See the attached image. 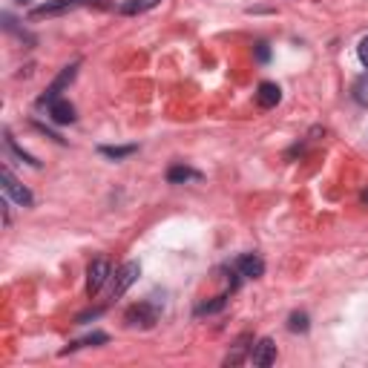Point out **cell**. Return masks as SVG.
Instances as JSON below:
<instances>
[{
  "mask_svg": "<svg viewBox=\"0 0 368 368\" xmlns=\"http://www.w3.org/2000/svg\"><path fill=\"white\" fill-rule=\"evenodd\" d=\"M202 173L199 170H193V167H184V164H173L167 170V182L170 184H184V182H199Z\"/></svg>",
  "mask_w": 368,
  "mask_h": 368,
  "instance_id": "cell-11",
  "label": "cell"
},
{
  "mask_svg": "<svg viewBox=\"0 0 368 368\" xmlns=\"http://www.w3.org/2000/svg\"><path fill=\"white\" fill-rule=\"evenodd\" d=\"M138 150V147L135 144H127V147H101V150H98V153H101V156H107V159H127V156H133Z\"/></svg>",
  "mask_w": 368,
  "mask_h": 368,
  "instance_id": "cell-15",
  "label": "cell"
},
{
  "mask_svg": "<svg viewBox=\"0 0 368 368\" xmlns=\"http://www.w3.org/2000/svg\"><path fill=\"white\" fill-rule=\"evenodd\" d=\"M362 202H365V205H368V190H362Z\"/></svg>",
  "mask_w": 368,
  "mask_h": 368,
  "instance_id": "cell-20",
  "label": "cell"
},
{
  "mask_svg": "<svg viewBox=\"0 0 368 368\" xmlns=\"http://www.w3.org/2000/svg\"><path fill=\"white\" fill-rule=\"evenodd\" d=\"M81 3H87V0H49V3H43V6H35L29 15L32 17H52V15H64V12L78 9Z\"/></svg>",
  "mask_w": 368,
  "mask_h": 368,
  "instance_id": "cell-6",
  "label": "cell"
},
{
  "mask_svg": "<svg viewBox=\"0 0 368 368\" xmlns=\"http://www.w3.org/2000/svg\"><path fill=\"white\" fill-rule=\"evenodd\" d=\"M49 118L55 121V124H72L78 115H75V107H72L69 101H64V98H55L52 104H49Z\"/></svg>",
  "mask_w": 368,
  "mask_h": 368,
  "instance_id": "cell-9",
  "label": "cell"
},
{
  "mask_svg": "<svg viewBox=\"0 0 368 368\" xmlns=\"http://www.w3.org/2000/svg\"><path fill=\"white\" fill-rule=\"evenodd\" d=\"M20 3H27V0H20Z\"/></svg>",
  "mask_w": 368,
  "mask_h": 368,
  "instance_id": "cell-21",
  "label": "cell"
},
{
  "mask_svg": "<svg viewBox=\"0 0 368 368\" xmlns=\"http://www.w3.org/2000/svg\"><path fill=\"white\" fill-rule=\"evenodd\" d=\"M124 323L130 328H153L159 323V311L150 302H135L127 314H124Z\"/></svg>",
  "mask_w": 368,
  "mask_h": 368,
  "instance_id": "cell-1",
  "label": "cell"
},
{
  "mask_svg": "<svg viewBox=\"0 0 368 368\" xmlns=\"http://www.w3.org/2000/svg\"><path fill=\"white\" fill-rule=\"evenodd\" d=\"M156 6H161V0H124V3L118 6V12L121 15H144Z\"/></svg>",
  "mask_w": 368,
  "mask_h": 368,
  "instance_id": "cell-12",
  "label": "cell"
},
{
  "mask_svg": "<svg viewBox=\"0 0 368 368\" xmlns=\"http://www.w3.org/2000/svg\"><path fill=\"white\" fill-rule=\"evenodd\" d=\"M104 342H110V337H107V334H101V331H95V334L84 337V339L69 342V348H64V354H69V351H78V348H87V346H104Z\"/></svg>",
  "mask_w": 368,
  "mask_h": 368,
  "instance_id": "cell-13",
  "label": "cell"
},
{
  "mask_svg": "<svg viewBox=\"0 0 368 368\" xmlns=\"http://www.w3.org/2000/svg\"><path fill=\"white\" fill-rule=\"evenodd\" d=\"M228 305V297H216L213 302H202L199 308H196V314L199 316H205V314H216V311H222Z\"/></svg>",
  "mask_w": 368,
  "mask_h": 368,
  "instance_id": "cell-17",
  "label": "cell"
},
{
  "mask_svg": "<svg viewBox=\"0 0 368 368\" xmlns=\"http://www.w3.org/2000/svg\"><path fill=\"white\" fill-rule=\"evenodd\" d=\"M110 277H112V267H110L107 259H95L87 267V293H89V300L95 297V293H101V288L107 285Z\"/></svg>",
  "mask_w": 368,
  "mask_h": 368,
  "instance_id": "cell-2",
  "label": "cell"
},
{
  "mask_svg": "<svg viewBox=\"0 0 368 368\" xmlns=\"http://www.w3.org/2000/svg\"><path fill=\"white\" fill-rule=\"evenodd\" d=\"M279 98H282V89H279L277 84H271V81H262V84H259V89H256V104H259L262 110L277 107Z\"/></svg>",
  "mask_w": 368,
  "mask_h": 368,
  "instance_id": "cell-10",
  "label": "cell"
},
{
  "mask_svg": "<svg viewBox=\"0 0 368 368\" xmlns=\"http://www.w3.org/2000/svg\"><path fill=\"white\" fill-rule=\"evenodd\" d=\"M0 179H3V193L9 196V199H15L20 207H32V193H29V187H23L15 176H12V170L9 167H3V173H0Z\"/></svg>",
  "mask_w": 368,
  "mask_h": 368,
  "instance_id": "cell-4",
  "label": "cell"
},
{
  "mask_svg": "<svg viewBox=\"0 0 368 368\" xmlns=\"http://www.w3.org/2000/svg\"><path fill=\"white\" fill-rule=\"evenodd\" d=\"M138 274H141V265H138V262H127V265H121V267H118V274H115V279H112V290H110V297H112V300L124 297L127 288L138 279Z\"/></svg>",
  "mask_w": 368,
  "mask_h": 368,
  "instance_id": "cell-3",
  "label": "cell"
},
{
  "mask_svg": "<svg viewBox=\"0 0 368 368\" xmlns=\"http://www.w3.org/2000/svg\"><path fill=\"white\" fill-rule=\"evenodd\" d=\"M357 55H360V61H362V66L368 69V35L360 41V46H357Z\"/></svg>",
  "mask_w": 368,
  "mask_h": 368,
  "instance_id": "cell-18",
  "label": "cell"
},
{
  "mask_svg": "<svg viewBox=\"0 0 368 368\" xmlns=\"http://www.w3.org/2000/svg\"><path fill=\"white\" fill-rule=\"evenodd\" d=\"M288 328L293 331V334H305L308 331V314H300V311H293L290 316H288Z\"/></svg>",
  "mask_w": 368,
  "mask_h": 368,
  "instance_id": "cell-16",
  "label": "cell"
},
{
  "mask_svg": "<svg viewBox=\"0 0 368 368\" xmlns=\"http://www.w3.org/2000/svg\"><path fill=\"white\" fill-rule=\"evenodd\" d=\"M236 271L244 277V279H259L265 274V262L259 253H242L236 259Z\"/></svg>",
  "mask_w": 368,
  "mask_h": 368,
  "instance_id": "cell-7",
  "label": "cell"
},
{
  "mask_svg": "<svg viewBox=\"0 0 368 368\" xmlns=\"http://www.w3.org/2000/svg\"><path fill=\"white\" fill-rule=\"evenodd\" d=\"M256 58L265 64L267 58H271V49H267V43H256Z\"/></svg>",
  "mask_w": 368,
  "mask_h": 368,
  "instance_id": "cell-19",
  "label": "cell"
},
{
  "mask_svg": "<svg viewBox=\"0 0 368 368\" xmlns=\"http://www.w3.org/2000/svg\"><path fill=\"white\" fill-rule=\"evenodd\" d=\"M75 72H78V64H69V66H64V72H61V75L52 81V87H49L41 98H38V107H49V104H52L55 101V98L61 95V89L66 87V84H72V78H75Z\"/></svg>",
  "mask_w": 368,
  "mask_h": 368,
  "instance_id": "cell-5",
  "label": "cell"
},
{
  "mask_svg": "<svg viewBox=\"0 0 368 368\" xmlns=\"http://www.w3.org/2000/svg\"><path fill=\"white\" fill-rule=\"evenodd\" d=\"M251 362L259 365V368L274 365V362H277V346H274V339H271V337L259 339L256 346H253V351H251Z\"/></svg>",
  "mask_w": 368,
  "mask_h": 368,
  "instance_id": "cell-8",
  "label": "cell"
},
{
  "mask_svg": "<svg viewBox=\"0 0 368 368\" xmlns=\"http://www.w3.org/2000/svg\"><path fill=\"white\" fill-rule=\"evenodd\" d=\"M351 95H354V101H357L360 107H365V110H368V72H365V75H360V78L354 81V87H351Z\"/></svg>",
  "mask_w": 368,
  "mask_h": 368,
  "instance_id": "cell-14",
  "label": "cell"
}]
</instances>
